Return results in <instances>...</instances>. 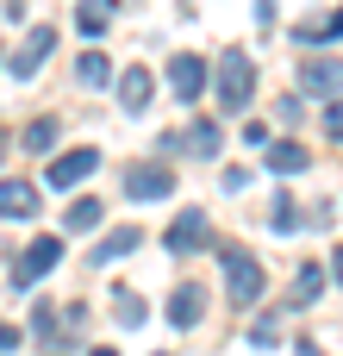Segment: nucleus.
Masks as SVG:
<instances>
[{
    "mask_svg": "<svg viewBox=\"0 0 343 356\" xmlns=\"http://www.w3.org/2000/svg\"><path fill=\"white\" fill-rule=\"evenodd\" d=\"M219 263H225V300H231V307H256V300H262V288H269L262 263H256L244 244H225V250H219Z\"/></svg>",
    "mask_w": 343,
    "mask_h": 356,
    "instance_id": "f257e3e1",
    "label": "nucleus"
},
{
    "mask_svg": "<svg viewBox=\"0 0 343 356\" xmlns=\"http://www.w3.org/2000/svg\"><path fill=\"white\" fill-rule=\"evenodd\" d=\"M212 81H219V106L225 113H244L256 100V63H250V50H225L219 69H212Z\"/></svg>",
    "mask_w": 343,
    "mask_h": 356,
    "instance_id": "f03ea898",
    "label": "nucleus"
},
{
    "mask_svg": "<svg viewBox=\"0 0 343 356\" xmlns=\"http://www.w3.org/2000/svg\"><path fill=\"white\" fill-rule=\"evenodd\" d=\"M62 263V238H31L19 257H12V269H6V282H12V294H25L31 282H44L50 269Z\"/></svg>",
    "mask_w": 343,
    "mask_h": 356,
    "instance_id": "7ed1b4c3",
    "label": "nucleus"
},
{
    "mask_svg": "<svg viewBox=\"0 0 343 356\" xmlns=\"http://www.w3.org/2000/svg\"><path fill=\"white\" fill-rule=\"evenodd\" d=\"M119 188H125V200H169L175 194V169L144 156V163H125V181Z\"/></svg>",
    "mask_w": 343,
    "mask_h": 356,
    "instance_id": "20e7f679",
    "label": "nucleus"
},
{
    "mask_svg": "<svg viewBox=\"0 0 343 356\" xmlns=\"http://www.w3.org/2000/svg\"><path fill=\"white\" fill-rule=\"evenodd\" d=\"M162 244H169L175 257H194V250H206V244H212V219H206V207H181V213L169 219Z\"/></svg>",
    "mask_w": 343,
    "mask_h": 356,
    "instance_id": "39448f33",
    "label": "nucleus"
},
{
    "mask_svg": "<svg viewBox=\"0 0 343 356\" xmlns=\"http://www.w3.org/2000/svg\"><path fill=\"white\" fill-rule=\"evenodd\" d=\"M50 44H56V31H50V25H31V38H25V44H19V50L6 56V75H12V81H31V75L44 69Z\"/></svg>",
    "mask_w": 343,
    "mask_h": 356,
    "instance_id": "423d86ee",
    "label": "nucleus"
},
{
    "mask_svg": "<svg viewBox=\"0 0 343 356\" xmlns=\"http://www.w3.org/2000/svg\"><path fill=\"white\" fill-rule=\"evenodd\" d=\"M219 144H225V131H219L212 119H194V125H187L181 138L169 131V138H162L156 150H194V156H219Z\"/></svg>",
    "mask_w": 343,
    "mask_h": 356,
    "instance_id": "0eeeda50",
    "label": "nucleus"
},
{
    "mask_svg": "<svg viewBox=\"0 0 343 356\" xmlns=\"http://www.w3.org/2000/svg\"><path fill=\"white\" fill-rule=\"evenodd\" d=\"M200 319H206V288H200V282H181V288L169 294V325H175V332H194Z\"/></svg>",
    "mask_w": 343,
    "mask_h": 356,
    "instance_id": "6e6552de",
    "label": "nucleus"
},
{
    "mask_svg": "<svg viewBox=\"0 0 343 356\" xmlns=\"http://www.w3.org/2000/svg\"><path fill=\"white\" fill-rule=\"evenodd\" d=\"M169 88H175V100H200V94H206V63H200L194 50H181V56L169 63Z\"/></svg>",
    "mask_w": 343,
    "mask_h": 356,
    "instance_id": "1a4fd4ad",
    "label": "nucleus"
},
{
    "mask_svg": "<svg viewBox=\"0 0 343 356\" xmlns=\"http://www.w3.org/2000/svg\"><path fill=\"white\" fill-rule=\"evenodd\" d=\"M300 88L306 94H337L343 88V56H306L300 63Z\"/></svg>",
    "mask_w": 343,
    "mask_h": 356,
    "instance_id": "9d476101",
    "label": "nucleus"
},
{
    "mask_svg": "<svg viewBox=\"0 0 343 356\" xmlns=\"http://www.w3.org/2000/svg\"><path fill=\"white\" fill-rule=\"evenodd\" d=\"M94 169H100V150H87V144H81V150H69V156H56V163H50V188H75V181H87Z\"/></svg>",
    "mask_w": 343,
    "mask_h": 356,
    "instance_id": "9b49d317",
    "label": "nucleus"
},
{
    "mask_svg": "<svg viewBox=\"0 0 343 356\" xmlns=\"http://www.w3.org/2000/svg\"><path fill=\"white\" fill-rule=\"evenodd\" d=\"M150 88H156V81H150V69H144V63H131V69L119 75V106H125V113H144V106H150Z\"/></svg>",
    "mask_w": 343,
    "mask_h": 356,
    "instance_id": "f8f14e48",
    "label": "nucleus"
},
{
    "mask_svg": "<svg viewBox=\"0 0 343 356\" xmlns=\"http://www.w3.org/2000/svg\"><path fill=\"white\" fill-rule=\"evenodd\" d=\"M262 163H269L275 175H300V169H312V150H306V144H294V138H281L275 150H262Z\"/></svg>",
    "mask_w": 343,
    "mask_h": 356,
    "instance_id": "ddd939ff",
    "label": "nucleus"
},
{
    "mask_svg": "<svg viewBox=\"0 0 343 356\" xmlns=\"http://www.w3.org/2000/svg\"><path fill=\"white\" fill-rule=\"evenodd\" d=\"M0 213H6V219H31V213H37V188L12 175V181L0 188Z\"/></svg>",
    "mask_w": 343,
    "mask_h": 356,
    "instance_id": "4468645a",
    "label": "nucleus"
},
{
    "mask_svg": "<svg viewBox=\"0 0 343 356\" xmlns=\"http://www.w3.org/2000/svg\"><path fill=\"white\" fill-rule=\"evenodd\" d=\"M137 244H144V232H137V225H119V232H106V238H100L94 263H119V257H131Z\"/></svg>",
    "mask_w": 343,
    "mask_h": 356,
    "instance_id": "2eb2a0df",
    "label": "nucleus"
},
{
    "mask_svg": "<svg viewBox=\"0 0 343 356\" xmlns=\"http://www.w3.org/2000/svg\"><path fill=\"white\" fill-rule=\"evenodd\" d=\"M100 219H106V207H100V200H69V213H62V232H69V238H81V232H94Z\"/></svg>",
    "mask_w": 343,
    "mask_h": 356,
    "instance_id": "dca6fc26",
    "label": "nucleus"
},
{
    "mask_svg": "<svg viewBox=\"0 0 343 356\" xmlns=\"http://www.w3.org/2000/svg\"><path fill=\"white\" fill-rule=\"evenodd\" d=\"M319 294H325V269L306 263V269L294 275V300H287V307H319Z\"/></svg>",
    "mask_w": 343,
    "mask_h": 356,
    "instance_id": "f3484780",
    "label": "nucleus"
},
{
    "mask_svg": "<svg viewBox=\"0 0 343 356\" xmlns=\"http://www.w3.org/2000/svg\"><path fill=\"white\" fill-rule=\"evenodd\" d=\"M106 25H112V0H81V6H75V31L100 38Z\"/></svg>",
    "mask_w": 343,
    "mask_h": 356,
    "instance_id": "a211bd4d",
    "label": "nucleus"
},
{
    "mask_svg": "<svg viewBox=\"0 0 343 356\" xmlns=\"http://www.w3.org/2000/svg\"><path fill=\"white\" fill-rule=\"evenodd\" d=\"M75 75H81V88H106V81H112V63H106L100 50H81V63H75Z\"/></svg>",
    "mask_w": 343,
    "mask_h": 356,
    "instance_id": "6ab92c4d",
    "label": "nucleus"
},
{
    "mask_svg": "<svg viewBox=\"0 0 343 356\" xmlns=\"http://www.w3.org/2000/svg\"><path fill=\"white\" fill-rule=\"evenodd\" d=\"M56 138H62V125H56V119H31V125H25V150H31V156H44Z\"/></svg>",
    "mask_w": 343,
    "mask_h": 356,
    "instance_id": "aec40b11",
    "label": "nucleus"
},
{
    "mask_svg": "<svg viewBox=\"0 0 343 356\" xmlns=\"http://www.w3.org/2000/svg\"><path fill=\"white\" fill-rule=\"evenodd\" d=\"M300 38H306V44H319V38H325V44H337V38H343V6L331 13V19H306V25H300Z\"/></svg>",
    "mask_w": 343,
    "mask_h": 356,
    "instance_id": "412c9836",
    "label": "nucleus"
},
{
    "mask_svg": "<svg viewBox=\"0 0 343 356\" xmlns=\"http://www.w3.org/2000/svg\"><path fill=\"white\" fill-rule=\"evenodd\" d=\"M112 319H119V325H125V332H137V325H144V300H137V294H125V288H119V294H112Z\"/></svg>",
    "mask_w": 343,
    "mask_h": 356,
    "instance_id": "4be33fe9",
    "label": "nucleus"
},
{
    "mask_svg": "<svg viewBox=\"0 0 343 356\" xmlns=\"http://www.w3.org/2000/svg\"><path fill=\"white\" fill-rule=\"evenodd\" d=\"M269 225H275V232H294V225H300V207H294V194H275V207H269Z\"/></svg>",
    "mask_w": 343,
    "mask_h": 356,
    "instance_id": "5701e85b",
    "label": "nucleus"
},
{
    "mask_svg": "<svg viewBox=\"0 0 343 356\" xmlns=\"http://www.w3.org/2000/svg\"><path fill=\"white\" fill-rule=\"evenodd\" d=\"M275 338H281V332H275V319H256V325H250V344H256V350H269Z\"/></svg>",
    "mask_w": 343,
    "mask_h": 356,
    "instance_id": "b1692460",
    "label": "nucleus"
},
{
    "mask_svg": "<svg viewBox=\"0 0 343 356\" xmlns=\"http://www.w3.org/2000/svg\"><path fill=\"white\" fill-rule=\"evenodd\" d=\"M325 138H343V100L325 106Z\"/></svg>",
    "mask_w": 343,
    "mask_h": 356,
    "instance_id": "393cba45",
    "label": "nucleus"
},
{
    "mask_svg": "<svg viewBox=\"0 0 343 356\" xmlns=\"http://www.w3.org/2000/svg\"><path fill=\"white\" fill-rule=\"evenodd\" d=\"M250 188V169H225V194H244Z\"/></svg>",
    "mask_w": 343,
    "mask_h": 356,
    "instance_id": "a878e982",
    "label": "nucleus"
},
{
    "mask_svg": "<svg viewBox=\"0 0 343 356\" xmlns=\"http://www.w3.org/2000/svg\"><path fill=\"white\" fill-rule=\"evenodd\" d=\"M331 282H337V288H343V244H337V250H331Z\"/></svg>",
    "mask_w": 343,
    "mask_h": 356,
    "instance_id": "bb28decb",
    "label": "nucleus"
},
{
    "mask_svg": "<svg viewBox=\"0 0 343 356\" xmlns=\"http://www.w3.org/2000/svg\"><path fill=\"white\" fill-rule=\"evenodd\" d=\"M256 19H262V25H275V0H256Z\"/></svg>",
    "mask_w": 343,
    "mask_h": 356,
    "instance_id": "cd10ccee",
    "label": "nucleus"
},
{
    "mask_svg": "<svg viewBox=\"0 0 343 356\" xmlns=\"http://www.w3.org/2000/svg\"><path fill=\"white\" fill-rule=\"evenodd\" d=\"M87 356H119V350H87Z\"/></svg>",
    "mask_w": 343,
    "mask_h": 356,
    "instance_id": "c85d7f7f",
    "label": "nucleus"
}]
</instances>
